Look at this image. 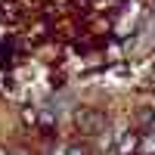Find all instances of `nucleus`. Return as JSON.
<instances>
[{
    "mask_svg": "<svg viewBox=\"0 0 155 155\" xmlns=\"http://www.w3.org/2000/svg\"><path fill=\"white\" fill-rule=\"evenodd\" d=\"M68 155H87V152H84L81 146H71V149H68Z\"/></svg>",
    "mask_w": 155,
    "mask_h": 155,
    "instance_id": "obj_3",
    "label": "nucleus"
},
{
    "mask_svg": "<svg viewBox=\"0 0 155 155\" xmlns=\"http://www.w3.org/2000/svg\"><path fill=\"white\" fill-rule=\"evenodd\" d=\"M137 152H140V155H155V134H149V137H143V140H140Z\"/></svg>",
    "mask_w": 155,
    "mask_h": 155,
    "instance_id": "obj_1",
    "label": "nucleus"
},
{
    "mask_svg": "<svg viewBox=\"0 0 155 155\" xmlns=\"http://www.w3.org/2000/svg\"><path fill=\"white\" fill-rule=\"evenodd\" d=\"M81 121H84V130H87V134L99 130V124H96V121H99V115H96V112H84V115H81Z\"/></svg>",
    "mask_w": 155,
    "mask_h": 155,
    "instance_id": "obj_2",
    "label": "nucleus"
}]
</instances>
